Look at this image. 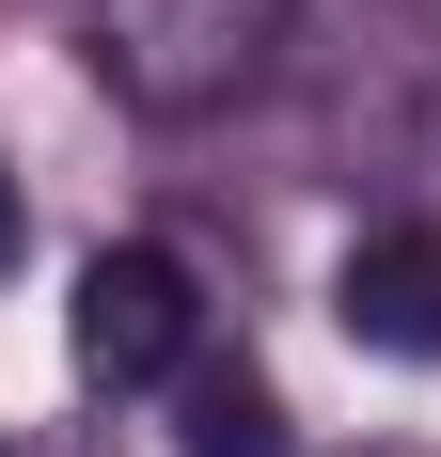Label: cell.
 I'll use <instances>...</instances> for the list:
<instances>
[{
    "instance_id": "3957f363",
    "label": "cell",
    "mask_w": 441,
    "mask_h": 457,
    "mask_svg": "<svg viewBox=\"0 0 441 457\" xmlns=\"http://www.w3.org/2000/svg\"><path fill=\"white\" fill-rule=\"evenodd\" d=\"M331 300H347V331L379 363H441V237H362Z\"/></svg>"
},
{
    "instance_id": "277c9868",
    "label": "cell",
    "mask_w": 441,
    "mask_h": 457,
    "mask_svg": "<svg viewBox=\"0 0 441 457\" xmlns=\"http://www.w3.org/2000/svg\"><path fill=\"white\" fill-rule=\"evenodd\" d=\"M189 457H284V395H268L253 363H205L189 378V426H174Z\"/></svg>"
},
{
    "instance_id": "6da1fadb",
    "label": "cell",
    "mask_w": 441,
    "mask_h": 457,
    "mask_svg": "<svg viewBox=\"0 0 441 457\" xmlns=\"http://www.w3.org/2000/svg\"><path fill=\"white\" fill-rule=\"evenodd\" d=\"M284 16L300 0H95L79 63H95V95H127L142 127H205V111H237L268 79Z\"/></svg>"
},
{
    "instance_id": "5b68a950",
    "label": "cell",
    "mask_w": 441,
    "mask_h": 457,
    "mask_svg": "<svg viewBox=\"0 0 441 457\" xmlns=\"http://www.w3.org/2000/svg\"><path fill=\"white\" fill-rule=\"evenodd\" d=\"M16 237H32V221H16V174H0V269H16Z\"/></svg>"
},
{
    "instance_id": "7a4b0ae2",
    "label": "cell",
    "mask_w": 441,
    "mask_h": 457,
    "mask_svg": "<svg viewBox=\"0 0 441 457\" xmlns=\"http://www.w3.org/2000/svg\"><path fill=\"white\" fill-rule=\"evenodd\" d=\"M189 363V269L174 253H95L79 269V378L142 395V378Z\"/></svg>"
}]
</instances>
